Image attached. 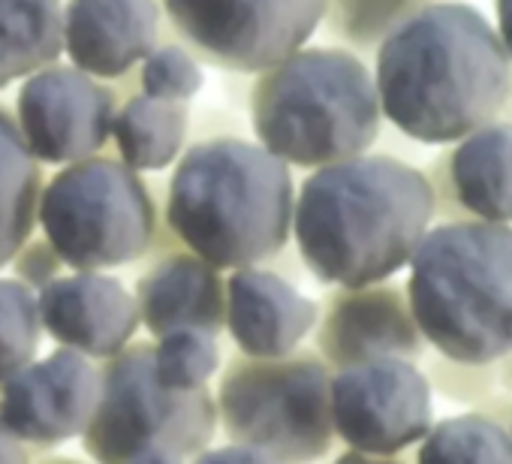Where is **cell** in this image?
<instances>
[{
    "label": "cell",
    "instance_id": "cell-1",
    "mask_svg": "<svg viewBox=\"0 0 512 464\" xmlns=\"http://www.w3.org/2000/svg\"><path fill=\"white\" fill-rule=\"evenodd\" d=\"M374 55L383 115L425 145L458 142L512 97V61L497 31L461 0L419 10Z\"/></svg>",
    "mask_w": 512,
    "mask_h": 464
},
{
    "label": "cell",
    "instance_id": "cell-2",
    "mask_svg": "<svg viewBox=\"0 0 512 464\" xmlns=\"http://www.w3.org/2000/svg\"><path fill=\"white\" fill-rule=\"evenodd\" d=\"M434 217L428 175L389 154L314 169L296 193L293 236L308 272L332 287H365L401 272Z\"/></svg>",
    "mask_w": 512,
    "mask_h": 464
},
{
    "label": "cell",
    "instance_id": "cell-3",
    "mask_svg": "<svg viewBox=\"0 0 512 464\" xmlns=\"http://www.w3.org/2000/svg\"><path fill=\"white\" fill-rule=\"evenodd\" d=\"M290 166L260 142L211 136L175 160L163 214L178 242L214 269L275 260L293 236Z\"/></svg>",
    "mask_w": 512,
    "mask_h": 464
},
{
    "label": "cell",
    "instance_id": "cell-4",
    "mask_svg": "<svg viewBox=\"0 0 512 464\" xmlns=\"http://www.w3.org/2000/svg\"><path fill=\"white\" fill-rule=\"evenodd\" d=\"M407 266L413 320L443 359L497 365L512 353V226L446 220Z\"/></svg>",
    "mask_w": 512,
    "mask_h": 464
},
{
    "label": "cell",
    "instance_id": "cell-5",
    "mask_svg": "<svg viewBox=\"0 0 512 464\" xmlns=\"http://www.w3.org/2000/svg\"><path fill=\"white\" fill-rule=\"evenodd\" d=\"M383 124L371 70L350 49H296L256 73L250 127L287 166L320 169L365 154Z\"/></svg>",
    "mask_w": 512,
    "mask_h": 464
},
{
    "label": "cell",
    "instance_id": "cell-6",
    "mask_svg": "<svg viewBox=\"0 0 512 464\" xmlns=\"http://www.w3.org/2000/svg\"><path fill=\"white\" fill-rule=\"evenodd\" d=\"M160 217V181L118 157L61 166L37 199V226L73 272H106L145 260Z\"/></svg>",
    "mask_w": 512,
    "mask_h": 464
},
{
    "label": "cell",
    "instance_id": "cell-7",
    "mask_svg": "<svg viewBox=\"0 0 512 464\" xmlns=\"http://www.w3.org/2000/svg\"><path fill=\"white\" fill-rule=\"evenodd\" d=\"M332 368L317 350L278 359L232 356L214 395L232 443L253 446L281 464H314L335 443Z\"/></svg>",
    "mask_w": 512,
    "mask_h": 464
},
{
    "label": "cell",
    "instance_id": "cell-8",
    "mask_svg": "<svg viewBox=\"0 0 512 464\" xmlns=\"http://www.w3.org/2000/svg\"><path fill=\"white\" fill-rule=\"evenodd\" d=\"M214 431L217 407L208 386L190 392L163 386L154 371V344L130 341L100 365V398L82 446L97 464H127L151 443L193 458L208 449Z\"/></svg>",
    "mask_w": 512,
    "mask_h": 464
},
{
    "label": "cell",
    "instance_id": "cell-9",
    "mask_svg": "<svg viewBox=\"0 0 512 464\" xmlns=\"http://www.w3.org/2000/svg\"><path fill=\"white\" fill-rule=\"evenodd\" d=\"M178 40L226 73H263L302 49L326 0H160Z\"/></svg>",
    "mask_w": 512,
    "mask_h": 464
},
{
    "label": "cell",
    "instance_id": "cell-10",
    "mask_svg": "<svg viewBox=\"0 0 512 464\" xmlns=\"http://www.w3.org/2000/svg\"><path fill=\"white\" fill-rule=\"evenodd\" d=\"M332 425L353 449L392 458L431 428V383L407 359H368L332 374Z\"/></svg>",
    "mask_w": 512,
    "mask_h": 464
},
{
    "label": "cell",
    "instance_id": "cell-11",
    "mask_svg": "<svg viewBox=\"0 0 512 464\" xmlns=\"http://www.w3.org/2000/svg\"><path fill=\"white\" fill-rule=\"evenodd\" d=\"M118 103L112 85L55 61L22 79L13 118L40 163L67 166L106 148Z\"/></svg>",
    "mask_w": 512,
    "mask_h": 464
},
{
    "label": "cell",
    "instance_id": "cell-12",
    "mask_svg": "<svg viewBox=\"0 0 512 464\" xmlns=\"http://www.w3.org/2000/svg\"><path fill=\"white\" fill-rule=\"evenodd\" d=\"M100 398V368L79 350L58 347L0 386V419L25 443L58 446L82 437Z\"/></svg>",
    "mask_w": 512,
    "mask_h": 464
},
{
    "label": "cell",
    "instance_id": "cell-13",
    "mask_svg": "<svg viewBox=\"0 0 512 464\" xmlns=\"http://www.w3.org/2000/svg\"><path fill=\"white\" fill-rule=\"evenodd\" d=\"M317 353L332 371L368 359H422L425 338L407 290L380 281L329 293L317 317Z\"/></svg>",
    "mask_w": 512,
    "mask_h": 464
},
{
    "label": "cell",
    "instance_id": "cell-14",
    "mask_svg": "<svg viewBox=\"0 0 512 464\" xmlns=\"http://www.w3.org/2000/svg\"><path fill=\"white\" fill-rule=\"evenodd\" d=\"M43 332L88 359L121 353L139 332L136 296L106 272L58 275L37 290Z\"/></svg>",
    "mask_w": 512,
    "mask_h": 464
},
{
    "label": "cell",
    "instance_id": "cell-15",
    "mask_svg": "<svg viewBox=\"0 0 512 464\" xmlns=\"http://www.w3.org/2000/svg\"><path fill=\"white\" fill-rule=\"evenodd\" d=\"M434 214L512 223V124L488 121L458 139L428 172Z\"/></svg>",
    "mask_w": 512,
    "mask_h": 464
},
{
    "label": "cell",
    "instance_id": "cell-16",
    "mask_svg": "<svg viewBox=\"0 0 512 464\" xmlns=\"http://www.w3.org/2000/svg\"><path fill=\"white\" fill-rule=\"evenodd\" d=\"M157 0H67L64 55L94 79L118 82L160 43Z\"/></svg>",
    "mask_w": 512,
    "mask_h": 464
},
{
    "label": "cell",
    "instance_id": "cell-17",
    "mask_svg": "<svg viewBox=\"0 0 512 464\" xmlns=\"http://www.w3.org/2000/svg\"><path fill=\"white\" fill-rule=\"evenodd\" d=\"M317 317L320 305L272 269L244 266L226 278V329L244 356L278 359L299 350Z\"/></svg>",
    "mask_w": 512,
    "mask_h": 464
},
{
    "label": "cell",
    "instance_id": "cell-18",
    "mask_svg": "<svg viewBox=\"0 0 512 464\" xmlns=\"http://www.w3.org/2000/svg\"><path fill=\"white\" fill-rule=\"evenodd\" d=\"M139 323L154 335L172 329H202L220 335L226 329V281L220 269L193 251H169L157 257L136 281Z\"/></svg>",
    "mask_w": 512,
    "mask_h": 464
},
{
    "label": "cell",
    "instance_id": "cell-19",
    "mask_svg": "<svg viewBox=\"0 0 512 464\" xmlns=\"http://www.w3.org/2000/svg\"><path fill=\"white\" fill-rule=\"evenodd\" d=\"M190 109L181 100H160L142 91L118 103L112 121V142L118 160L136 172H163L169 169L187 142Z\"/></svg>",
    "mask_w": 512,
    "mask_h": 464
},
{
    "label": "cell",
    "instance_id": "cell-20",
    "mask_svg": "<svg viewBox=\"0 0 512 464\" xmlns=\"http://www.w3.org/2000/svg\"><path fill=\"white\" fill-rule=\"evenodd\" d=\"M64 55V0H0V91Z\"/></svg>",
    "mask_w": 512,
    "mask_h": 464
},
{
    "label": "cell",
    "instance_id": "cell-21",
    "mask_svg": "<svg viewBox=\"0 0 512 464\" xmlns=\"http://www.w3.org/2000/svg\"><path fill=\"white\" fill-rule=\"evenodd\" d=\"M43 163L31 154L16 118L0 106V269L34 236Z\"/></svg>",
    "mask_w": 512,
    "mask_h": 464
},
{
    "label": "cell",
    "instance_id": "cell-22",
    "mask_svg": "<svg viewBox=\"0 0 512 464\" xmlns=\"http://www.w3.org/2000/svg\"><path fill=\"white\" fill-rule=\"evenodd\" d=\"M416 464H512V434L485 413L449 416L419 440Z\"/></svg>",
    "mask_w": 512,
    "mask_h": 464
},
{
    "label": "cell",
    "instance_id": "cell-23",
    "mask_svg": "<svg viewBox=\"0 0 512 464\" xmlns=\"http://www.w3.org/2000/svg\"><path fill=\"white\" fill-rule=\"evenodd\" d=\"M437 0H326L323 28L353 55H374L380 43L419 10Z\"/></svg>",
    "mask_w": 512,
    "mask_h": 464
},
{
    "label": "cell",
    "instance_id": "cell-24",
    "mask_svg": "<svg viewBox=\"0 0 512 464\" xmlns=\"http://www.w3.org/2000/svg\"><path fill=\"white\" fill-rule=\"evenodd\" d=\"M40 338L37 293L16 278H0V386L37 359Z\"/></svg>",
    "mask_w": 512,
    "mask_h": 464
},
{
    "label": "cell",
    "instance_id": "cell-25",
    "mask_svg": "<svg viewBox=\"0 0 512 464\" xmlns=\"http://www.w3.org/2000/svg\"><path fill=\"white\" fill-rule=\"evenodd\" d=\"M220 368L217 335L202 329H172L154 344V371L163 386L190 392L208 386Z\"/></svg>",
    "mask_w": 512,
    "mask_h": 464
},
{
    "label": "cell",
    "instance_id": "cell-26",
    "mask_svg": "<svg viewBox=\"0 0 512 464\" xmlns=\"http://www.w3.org/2000/svg\"><path fill=\"white\" fill-rule=\"evenodd\" d=\"M202 64L184 43H157L136 73V88L148 97L187 103L202 91Z\"/></svg>",
    "mask_w": 512,
    "mask_h": 464
},
{
    "label": "cell",
    "instance_id": "cell-27",
    "mask_svg": "<svg viewBox=\"0 0 512 464\" xmlns=\"http://www.w3.org/2000/svg\"><path fill=\"white\" fill-rule=\"evenodd\" d=\"M13 266V278L22 281L25 287H31L34 293L43 290L49 281H55L64 272V260L58 257V251L52 248V242L43 239H28L10 260Z\"/></svg>",
    "mask_w": 512,
    "mask_h": 464
},
{
    "label": "cell",
    "instance_id": "cell-28",
    "mask_svg": "<svg viewBox=\"0 0 512 464\" xmlns=\"http://www.w3.org/2000/svg\"><path fill=\"white\" fill-rule=\"evenodd\" d=\"M193 464H281L272 455L244 446V443H232V446H220V449H202L199 455H193Z\"/></svg>",
    "mask_w": 512,
    "mask_h": 464
},
{
    "label": "cell",
    "instance_id": "cell-29",
    "mask_svg": "<svg viewBox=\"0 0 512 464\" xmlns=\"http://www.w3.org/2000/svg\"><path fill=\"white\" fill-rule=\"evenodd\" d=\"M0 464H31V455L25 449V440H19L0 419Z\"/></svg>",
    "mask_w": 512,
    "mask_h": 464
},
{
    "label": "cell",
    "instance_id": "cell-30",
    "mask_svg": "<svg viewBox=\"0 0 512 464\" xmlns=\"http://www.w3.org/2000/svg\"><path fill=\"white\" fill-rule=\"evenodd\" d=\"M127 464H184V455L163 443H151V446L139 449L136 455H130Z\"/></svg>",
    "mask_w": 512,
    "mask_h": 464
},
{
    "label": "cell",
    "instance_id": "cell-31",
    "mask_svg": "<svg viewBox=\"0 0 512 464\" xmlns=\"http://www.w3.org/2000/svg\"><path fill=\"white\" fill-rule=\"evenodd\" d=\"M497 4V37L512 61V0H494Z\"/></svg>",
    "mask_w": 512,
    "mask_h": 464
},
{
    "label": "cell",
    "instance_id": "cell-32",
    "mask_svg": "<svg viewBox=\"0 0 512 464\" xmlns=\"http://www.w3.org/2000/svg\"><path fill=\"white\" fill-rule=\"evenodd\" d=\"M332 464H398V461H389V458H377V455H365V452H347V455L335 458Z\"/></svg>",
    "mask_w": 512,
    "mask_h": 464
},
{
    "label": "cell",
    "instance_id": "cell-33",
    "mask_svg": "<svg viewBox=\"0 0 512 464\" xmlns=\"http://www.w3.org/2000/svg\"><path fill=\"white\" fill-rule=\"evenodd\" d=\"M494 374H497V386H503V389L512 392V353H506V356L494 365Z\"/></svg>",
    "mask_w": 512,
    "mask_h": 464
},
{
    "label": "cell",
    "instance_id": "cell-34",
    "mask_svg": "<svg viewBox=\"0 0 512 464\" xmlns=\"http://www.w3.org/2000/svg\"><path fill=\"white\" fill-rule=\"evenodd\" d=\"M40 464H85V461H79V458H61V455H55V458H43Z\"/></svg>",
    "mask_w": 512,
    "mask_h": 464
},
{
    "label": "cell",
    "instance_id": "cell-35",
    "mask_svg": "<svg viewBox=\"0 0 512 464\" xmlns=\"http://www.w3.org/2000/svg\"><path fill=\"white\" fill-rule=\"evenodd\" d=\"M509 434H512V416H509Z\"/></svg>",
    "mask_w": 512,
    "mask_h": 464
}]
</instances>
